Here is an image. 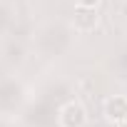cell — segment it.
Instances as JSON below:
<instances>
[{"mask_svg":"<svg viewBox=\"0 0 127 127\" xmlns=\"http://www.w3.org/2000/svg\"><path fill=\"white\" fill-rule=\"evenodd\" d=\"M87 125V110L77 100H67L57 110V127H85Z\"/></svg>","mask_w":127,"mask_h":127,"instance_id":"cell-1","label":"cell"},{"mask_svg":"<svg viewBox=\"0 0 127 127\" xmlns=\"http://www.w3.org/2000/svg\"><path fill=\"white\" fill-rule=\"evenodd\" d=\"M102 115L112 125H127V95H110L102 102Z\"/></svg>","mask_w":127,"mask_h":127,"instance_id":"cell-2","label":"cell"},{"mask_svg":"<svg viewBox=\"0 0 127 127\" xmlns=\"http://www.w3.org/2000/svg\"><path fill=\"white\" fill-rule=\"evenodd\" d=\"M97 25H100L97 8H75V13H72V28L77 32H85V35L87 32H95Z\"/></svg>","mask_w":127,"mask_h":127,"instance_id":"cell-3","label":"cell"},{"mask_svg":"<svg viewBox=\"0 0 127 127\" xmlns=\"http://www.w3.org/2000/svg\"><path fill=\"white\" fill-rule=\"evenodd\" d=\"M100 0H75V8H97Z\"/></svg>","mask_w":127,"mask_h":127,"instance_id":"cell-4","label":"cell"}]
</instances>
